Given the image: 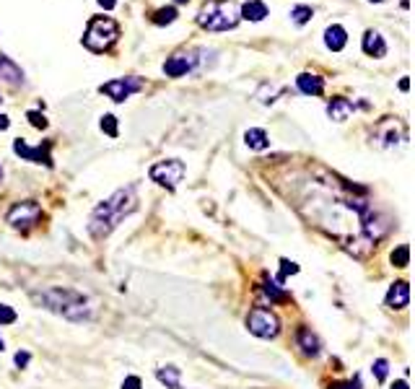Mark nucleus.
I'll return each mask as SVG.
<instances>
[{"instance_id":"obj_1","label":"nucleus","mask_w":415,"mask_h":389,"mask_svg":"<svg viewBox=\"0 0 415 389\" xmlns=\"http://www.w3.org/2000/svg\"><path fill=\"white\" fill-rule=\"evenodd\" d=\"M138 208V197H135V187H125L117 190L114 194H109L104 202H99L96 208L91 210L89 216V234L96 241L106 239L109 234L117 229V226L130 216L135 213Z\"/></svg>"},{"instance_id":"obj_2","label":"nucleus","mask_w":415,"mask_h":389,"mask_svg":"<svg viewBox=\"0 0 415 389\" xmlns=\"http://www.w3.org/2000/svg\"><path fill=\"white\" fill-rule=\"evenodd\" d=\"M31 299H34V304L45 307L47 312H55V314L65 317L68 322H86V319H91L89 296H83L76 288L52 285V288H45V291H34Z\"/></svg>"},{"instance_id":"obj_3","label":"nucleus","mask_w":415,"mask_h":389,"mask_svg":"<svg viewBox=\"0 0 415 389\" xmlns=\"http://www.w3.org/2000/svg\"><path fill=\"white\" fill-rule=\"evenodd\" d=\"M195 21L205 31H228L242 21L236 0H205L197 11Z\"/></svg>"},{"instance_id":"obj_4","label":"nucleus","mask_w":415,"mask_h":389,"mask_svg":"<svg viewBox=\"0 0 415 389\" xmlns=\"http://www.w3.org/2000/svg\"><path fill=\"white\" fill-rule=\"evenodd\" d=\"M120 39V23L109 16H91L83 31V47L91 53H106Z\"/></svg>"},{"instance_id":"obj_5","label":"nucleus","mask_w":415,"mask_h":389,"mask_svg":"<svg viewBox=\"0 0 415 389\" xmlns=\"http://www.w3.org/2000/svg\"><path fill=\"white\" fill-rule=\"evenodd\" d=\"M247 329L255 337H262V340H272V337L280 335V319L272 309L255 307L247 314Z\"/></svg>"},{"instance_id":"obj_6","label":"nucleus","mask_w":415,"mask_h":389,"mask_svg":"<svg viewBox=\"0 0 415 389\" xmlns=\"http://www.w3.org/2000/svg\"><path fill=\"white\" fill-rule=\"evenodd\" d=\"M42 221V208H39L37 200H21L16 202L13 208L6 213V224H11L13 229H21V231H29Z\"/></svg>"},{"instance_id":"obj_7","label":"nucleus","mask_w":415,"mask_h":389,"mask_svg":"<svg viewBox=\"0 0 415 389\" xmlns=\"http://www.w3.org/2000/svg\"><path fill=\"white\" fill-rule=\"evenodd\" d=\"M184 172H187V169H184V164H182L179 158H164V161H156V164L151 166L148 177H151V182L161 185V187L174 190L182 180H184Z\"/></svg>"},{"instance_id":"obj_8","label":"nucleus","mask_w":415,"mask_h":389,"mask_svg":"<svg viewBox=\"0 0 415 389\" xmlns=\"http://www.w3.org/2000/svg\"><path fill=\"white\" fill-rule=\"evenodd\" d=\"M140 89H143V81L135 78V75H128V78H114V81H106V83L99 86V91H101L104 97L112 99L114 104H122L125 99H130Z\"/></svg>"},{"instance_id":"obj_9","label":"nucleus","mask_w":415,"mask_h":389,"mask_svg":"<svg viewBox=\"0 0 415 389\" xmlns=\"http://www.w3.org/2000/svg\"><path fill=\"white\" fill-rule=\"evenodd\" d=\"M50 150H52V143L45 141L39 143V146H29L26 141H13V153L23 158V161H31V164H45V166H52V156H50Z\"/></svg>"},{"instance_id":"obj_10","label":"nucleus","mask_w":415,"mask_h":389,"mask_svg":"<svg viewBox=\"0 0 415 389\" xmlns=\"http://www.w3.org/2000/svg\"><path fill=\"white\" fill-rule=\"evenodd\" d=\"M197 67V53H177L164 62V73L169 78H182Z\"/></svg>"},{"instance_id":"obj_11","label":"nucleus","mask_w":415,"mask_h":389,"mask_svg":"<svg viewBox=\"0 0 415 389\" xmlns=\"http://www.w3.org/2000/svg\"><path fill=\"white\" fill-rule=\"evenodd\" d=\"M397 128H402V122H397V120H387L379 125L374 138L379 141L382 148H392V146H397V143H402L408 138V135H397Z\"/></svg>"},{"instance_id":"obj_12","label":"nucleus","mask_w":415,"mask_h":389,"mask_svg":"<svg viewBox=\"0 0 415 389\" xmlns=\"http://www.w3.org/2000/svg\"><path fill=\"white\" fill-rule=\"evenodd\" d=\"M387 307L389 309H405L410 304V285L408 280H397V283L389 285L387 291Z\"/></svg>"},{"instance_id":"obj_13","label":"nucleus","mask_w":415,"mask_h":389,"mask_svg":"<svg viewBox=\"0 0 415 389\" xmlns=\"http://www.w3.org/2000/svg\"><path fill=\"white\" fill-rule=\"evenodd\" d=\"M296 345L301 348L304 356H319V351H322V343H319V337L311 332V327H299L296 329Z\"/></svg>"},{"instance_id":"obj_14","label":"nucleus","mask_w":415,"mask_h":389,"mask_svg":"<svg viewBox=\"0 0 415 389\" xmlns=\"http://www.w3.org/2000/svg\"><path fill=\"white\" fill-rule=\"evenodd\" d=\"M296 86H299V91L306 94V97H322V94H325V78L317 73H301L296 78Z\"/></svg>"},{"instance_id":"obj_15","label":"nucleus","mask_w":415,"mask_h":389,"mask_svg":"<svg viewBox=\"0 0 415 389\" xmlns=\"http://www.w3.org/2000/svg\"><path fill=\"white\" fill-rule=\"evenodd\" d=\"M361 47H363V53L369 55V57H384V55H387V42H384V37H382L379 31H374V29H369L366 34H363Z\"/></svg>"},{"instance_id":"obj_16","label":"nucleus","mask_w":415,"mask_h":389,"mask_svg":"<svg viewBox=\"0 0 415 389\" xmlns=\"http://www.w3.org/2000/svg\"><path fill=\"white\" fill-rule=\"evenodd\" d=\"M0 81L8 83V86H21L23 83V70L6 55H0Z\"/></svg>"},{"instance_id":"obj_17","label":"nucleus","mask_w":415,"mask_h":389,"mask_svg":"<svg viewBox=\"0 0 415 389\" xmlns=\"http://www.w3.org/2000/svg\"><path fill=\"white\" fill-rule=\"evenodd\" d=\"M325 45L327 50H332V53H343L348 45V31L345 26H340V23H332V26H327L325 29Z\"/></svg>"},{"instance_id":"obj_18","label":"nucleus","mask_w":415,"mask_h":389,"mask_svg":"<svg viewBox=\"0 0 415 389\" xmlns=\"http://www.w3.org/2000/svg\"><path fill=\"white\" fill-rule=\"evenodd\" d=\"M353 102H348V99H343V97H335L327 104V117L330 120H335V122H345L350 114H353Z\"/></svg>"},{"instance_id":"obj_19","label":"nucleus","mask_w":415,"mask_h":389,"mask_svg":"<svg viewBox=\"0 0 415 389\" xmlns=\"http://www.w3.org/2000/svg\"><path fill=\"white\" fill-rule=\"evenodd\" d=\"M267 13H270V11H267V6H265L262 0H247V3L239 8V16L247 18V21H262Z\"/></svg>"},{"instance_id":"obj_20","label":"nucleus","mask_w":415,"mask_h":389,"mask_svg":"<svg viewBox=\"0 0 415 389\" xmlns=\"http://www.w3.org/2000/svg\"><path fill=\"white\" fill-rule=\"evenodd\" d=\"M244 143H247V148H252V150L270 148V138H267V133H265L262 128H249L247 133H244Z\"/></svg>"},{"instance_id":"obj_21","label":"nucleus","mask_w":415,"mask_h":389,"mask_svg":"<svg viewBox=\"0 0 415 389\" xmlns=\"http://www.w3.org/2000/svg\"><path fill=\"white\" fill-rule=\"evenodd\" d=\"M262 293L270 299V304H286V301H291V293L283 291L278 283H272V280H267V278L262 280Z\"/></svg>"},{"instance_id":"obj_22","label":"nucleus","mask_w":415,"mask_h":389,"mask_svg":"<svg viewBox=\"0 0 415 389\" xmlns=\"http://www.w3.org/2000/svg\"><path fill=\"white\" fill-rule=\"evenodd\" d=\"M179 376H182V371L177 366H161L159 371H156V379H159L161 384H166V389H182Z\"/></svg>"},{"instance_id":"obj_23","label":"nucleus","mask_w":415,"mask_h":389,"mask_svg":"<svg viewBox=\"0 0 415 389\" xmlns=\"http://www.w3.org/2000/svg\"><path fill=\"white\" fill-rule=\"evenodd\" d=\"M255 97H257V102H260V104H272V102H275V99L280 97V86H270V83H262Z\"/></svg>"},{"instance_id":"obj_24","label":"nucleus","mask_w":415,"mask_h":389,"mask_svg":"<svg viewBox=\"0 0 415 389\" xmlns=\"http://www.w3.org/2000/svg\"><path fill=\"white\" fill-rule=\"evenodd\" d=\"M311 16H314V8L311 6H294L291 8V18H294V23H299V26L309 23Z\"/></svg>"},{"instance_id":"obj_25","label":"nucleus","mask_w":415,"mask_h":389,"mask_svg":"<svg viewBox=\"0 0 415 389\" xmlns=\"http://www.w3.org/2000/svg\"><path fill=\"white\" fill-rule=\"evenodd\" d=\"M177 21V8L169 6V8H159L156 16H153V23L156 26H164V23H174Z\"/></svg>"},{"instance_id":"obj_26","label":"nucleus","mask_w":415,"mask_h":389,"mask_svg":"<svg viewBox=\"0 0 415 389\" xmlns=\"http://www.w3.org/2000/svg\"><path fill=\"white\" fill-rule=\"evenodd\" d=\"M389 260H392L394 268H408V265H410V247H408V244L397 247L392 252V257H389Z\"/></svg>"},{"instance_id":"obj_27","label":"nucleus","mask_w":415,"mask_h":389,"mask_svg":"<svg viewBox=\"0 0 415 389\" xmlns=\"http://www.w3.org/2000/svg\"><path fill=\"white\" fill-rule=\"evenodd\" d=\"M99 128L104 130L109 138H117V135H120V130H117V117H114V114H104L101 122H99Z\"/></svg>"},{"instance_id":"obj_28","label":"nucleus","mask_w":415,"mask_h":389,"mask_svg":"<svg viewBox=\"0 0 415 389\" xmlns=\"http://www.w3.org/2000/svg\"><path fill=\"white\" fill-rule=\"evenodd\" d=\"M280 265H283V268H280V273H278V283H283L288 275H296V273H299V265L291 260H280Z\"/></svg>"},{"instance_id":"obj_29","label":"nucleus","mask_w":415,"mask_h":389,"mask_svg":"<svg viewBox=\"0 0 415 389\" xmlns=\"http://www.w3.org/2000/svg\"><path fill=\"white\" fill-rule=\"evenodd\" d=\"M374 376H377V382H384L387 379V374H389V363H387L384 358H379V361H374Z\"/></svg>"},{"instance_id":"obj_30","label":"nucleus","mask_w":415,"mask_h":389,"mask_svg":"<svg viewBox=\"0 0 415 389\" xmlns=\"http://www.w3.org/2000/svg\"><path fill=\"white\" fill-rule=\"evenodd\" d=\"M16 319H18V314H16L13 309L8 307V304H0V327L3 324H13Z\"/></svg>"},{"instance_id":"obj_31","label":"nucleus","mask_w":415,"mask_h":389,"mask_svg":"<svg viewBox=\"0 0 415 389\" xmlns=\"http://www.w3.org/2000/svg\"><path fill=\"white\" fill-rule=\"evenodd\" d=\"M26 120L31 122V128L47 130V120H45V114H42V112H34V109H29V112H26Z\"/></svg>"},{"instance_id":"obj_32","label":"nucleus","mask_w":415,"mask_h":389,"mask_svg":"<svg viewBox=\"0 0 415 389\" xmlns=\"http://www.w3.org/2000/svg\"><path fill=\"white\" fill-rule=\"evenodd\" d=\"M330 389H363L361 387V379L355 376V379H350V382H343V384H332Z\"/></svg>"},{"instance_id":"obj_33","label":"nucleus","mask_w":415,"mask_h":389,"mask_svg":"<svg viewBox=\"0 0 415 389\" xmlns=\"http://www.w3.org/2000/svg\"><path fill=\"white\" fill-rule=\"evenodd\" d=\"M140 376H128L125 382H122V389H140Z\"/></svg>"},{"instance_id":"obj_34","label":"nucleus","mask_w":415,"mask_h":389,"mask_svg":"<svg viewBox=\"0 0 415 389\" xmlns=\"http://www.w3.org/2000/svg\"><path fill=\"white\" fill-rule=\"evenodd\" d=\"M29 358H31V356H29V353H26V351H23V353H16V366L23 368V366H26V363H29Z\"/></svg>"},{"instance_id":"obj_35","label":"nucleus","mask_w":415,"mask_h":389,"mask_svg":"<svg viewBox=\"0 0 415 389\" xmlns=\"http://www.w3.org/2000/svg\"><path fill=\"white\" fill-rule=\"evenodd\" d=\"M96 3L104 8V11H112V8L117 6V0H96Z\"/></svg>"},{"instance_id":"obj_36","label":"nucleus","mask_w":415,"mask_h":389,"mask_svg":"<svg viewBox=\"0 0 415 389\" xmlns=\"http://www.w3.org/2000/svg\"><path fill=\"white\" fill-rule=\"evenodd\" d=\"M11 128V120H8L6 114H0V130H8Z\"/></svg>"},{"instance_id":"obj_37","label":"nucleus","mask_w":415,"mask_h":389,"mask_svg":"<svg viewBox=\"0 0 415 389\" xmlns=\"http://www.w3.org/2000/svg\"><path fill=\"white\" fill-rule=\"evenodd\" d=\"M392 389H408V382H405V379H400V382L392 384Z\"/></svg>"},{"instance_id":"obj_38","label":"nucleus","mask_w":415,"mask_h":389,"mask_svg":"<svg viewBox=\"0 0 415 389\" xmlns=\"http://www.w3.org/2000/svg\"><path fill=\"white\" fill-rule=\"evenodd\" d=\"M410 89V81H408V78H402V81H400V91H408Z\"/></svg>"},{"instance_id":"obj_39","label":"nucleus","mask_w":415,"mask_h":389,"mask_svg":"<svg viewBox=\"0 0 415 389\" xmlns=\"http://www.w3.org/2000/svg\"><path fill=\"white\" fill-rule=\"evenodd\" d=\"M3 348H6V343H3V337H0V351H3Z\"/></svg>"},{"instance_id":"obj_40","label":"nucleus","mask_w":415,"mask_h":389,"mask_svg":"<svg viewBox=\"0 0 415 389\" xmlns=\"http://www.w3.org/2000/svg\"><path fill=\"white\" fill-rule=\"evenodd\" d=\"M369 3H384V0H369Z\"/></svg>"},{"instance_id":"obj_41","label":"nucleus","mask_w":415,"mask_h":389,"mask_svg":"<svg viewBox=\"0 0 415 389\" xmlns=\"http://www.w3.org/2000/svg\"><path fill=\"white\" fill-rule=\"evenodd\" d=\"M174 3H189V0H174Z\"/></svg>"},{"instance_id":"obj_42","label":"nucleus","mask_w":415,"mask_h":389,"mask_svg":"<svg viewBox=\"0 0 415 389\" xmlns=\"http://www.w3.org/2000/svg\"><path fill=\"white\" fill-rule=\"evenodd\" d=\"M0 182H3V169H0Z\"/></svg>"},{"instance_id":"obj_43","label":"nucleus","mask_w":415,"mask_h":389,"mask_svg":"<svg viewBox=\"0 0 415 389\" xmlns=\"http://www.w3.org/2000/svg\"><path fill=\"white\" fill-rule=\"evenodd\" d=\"M0 102H3V99H0Z\"/></svg>"}]
</instances>
